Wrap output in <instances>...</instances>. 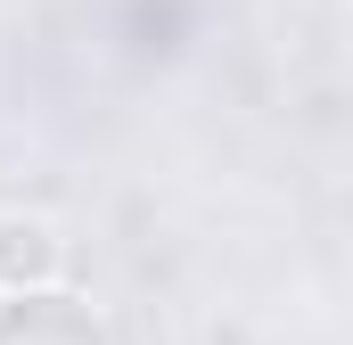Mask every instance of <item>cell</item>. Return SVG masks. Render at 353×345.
<instances>
[{"mask_svg":"<svg viewBox=\"0 0 353 345\" xmlns=\"http://www.w3.org/2000/svg\"><path fill=\"white\" fill-rule=\"evenodd\" d=\"M0 345H115L99 304L74 296L66 279L58 288H25V296H0Z\"/></svg>","mask_w":353,"mask_h":345,"instance_id":"6da1fadb","label":"cell"},{"mask_svg":"<svg viewBox=\"0 0 353 345\" xmlns=\"http://www.w3.org/2000/svg\"><path fill=\"white\" fill-rule=\"evenodd\" d=\"M58 271H66L58 222H41V214H0V296L58 288Z\"/></svg>","mask_w":353,"mask_h":345,"instance_id":"7a4b0ae2","label":"cell"}]
</instances>
